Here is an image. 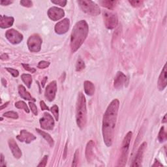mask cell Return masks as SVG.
<instances>
[{
    "mask_svg": "<svg viewBox=\"0 0 167 167\" xmlns=\"http://www.w3.org/2000/svg\"><path fill=\"white\" fill-rule=\"evenodd\" d=\"M119 107V100L114 99L108 105L103 116L102 132L104 142L107 147H110L112 145Z\"/></svg>",
    "mask_w": 167,
    "mask_h": 167,
    "instance_id": "cell-1",
    "label": "cell"
},
{
    "mask_svg": "<svg viewBox=\"0 0 167 167\" xmlns=\"http://www.w3.org/2000/svg\"><path fill=\"white\" fill-rule=\"evenodd\" d=\"M88 31V24L86 21L80 20L76 23L71 35V49L72 52H75L80 49L86 40Z\"/></svg>",
    "mask_w": 167,
    "mask_h": 167,
    "instance_id": "cell-2",
    "label": "cell"
},
{
    "mask_svg": "<svg viewBox=\"0 0 167 167\" xmlns=\"http://www.w3.org/2000/svg\"><path fill=\"white\" fill-rule=\"evenodd\" d=\"M76 121L79 128H84L87 122V109L86 98L82 93L78 94L76 106Z\"/></svg>",
    "mask_w": 167,
    "mask_h": 167,
    "instance_id": "cell-3",
    "label": "cell"
},
{
    "mask_svg": "<svg viewBox=\"0 0 167 167\" xmlns=\"http://www.w3.org/2000/svg\"><path fill=\"white\" fill-rule=\"evenodd\" d=\"M132 132L131 131H129L127 132L126 136L123 139L122 145H121V155L118 161V166H125L126 165L127 158H128L129 146L132 139Z\"/></svg>",
    "mask_w": 167,
    "mask_h": 167,
    "instance_id": "cell-4",
    "label": "cell"
},
{
    "mask_svg": "<svg viewBox=\"0 0 167 167\" xmlns=\"http://www.w3.org/2000/svg\"><path fill=\"white\" fill-rule=\"evenodd\" d=\"M82 10L91 16H97L100 13L99 7L95 2L90 0H80L78 1Z\"/></svg>",
    "mask_w": 167,
    "mask_h": 167,
    "instance_id": "cell-5",
    "label": "cell"
},
{
    "mask_svg": "<svg viewBox=\"0 0 167 167\" xmlns=\"http://www.w3.org/2000/svg\"><path fill=\"white\" fill-rule=\"evenodd\" d=\"M42 39L38 34H33L29 37L28 46L31 52H39L41 49Z\"/></svg>",
    "mask_w": 167,
    "mask_h": 167,
    "instance_id": "cell-6",
    "label": "cell"
},
{
    "mask_svg": "<svg viewBox=\"0 0 167 167\" xmlns=\"http://www.w3.org/2000/svg\"><path fill=\"white\" fill-rule=\"evenodd\" d=\"M103 18L106 28L108 30H112L115 28L118 23V19L117 15L114 13L104 11L103 12Z\"/></svg>",
    "mask_w": 167,
    "mask_h": 167,
    "instance_id": "cell-7",
    "label": "cell"
},
{
    "mask_svg": "<svg viewBox=\"0 0 167 167\" xmlns=\"http://www.w3.org/2000/svg\"><path fill=\"white\" fill-rule=\"evenodd\" d=\"M5 37L8 39V41L13 44H19L23 40L22 34H21L14 29H10V30L7 31L6 33H5Z\"/></svg>",
    "mask_w": 167,
    "mask_h": 167,
    "instance_id": "cell-8",
    "label": "cell"
},
{
    "mask_svg": "<svg viewBox=\"0 0 167 167\" xmlns=\"http://www.w3.org/2000/svg\"><path fill=\"white\" fill-rule=\"evenodd\" d=\"M39 122L42 129L45 130H52L54 127V120L49 113L45 112L42 118L40 119Z\"/></svg>",
    "mask_w": 167,
    "mask_h": 167,
    "instance_id": "cell-9",
    "label": "cell"
},
{
    "mask_svg": "<svg viewBox=\"0 0 167 167\" xmlns=\"http://www.w3.org/2000/svg\"><path fill=\"white\" fill-rule=\"evenodd\" d=\"M57 91L56 81H52L46 87L44 92V96L49 101H53L55 97Z\"/></svg>",
    "mask_w": 167,
    "mask_h": 167,
    "instance_id": "cell-10",
    "label": "cell"
},
{
    "mask_svg": "<svg viewBox=\"0 0 167 167\" xmlns=\"http://www.w3.org/2000/svg\"><path fill=\"white\" fill-rule=\"evenodd\" d=\"M48 16L53 21H58L64 17L65 12L63 9L56 7H52L48 10Z\"/></svg>",
    "mask_w": 167,
    "mask_h": 167,
    "instance_id": "cell-11",
    "label": "cell"
},
{
    "mask_svg": "<svg viewBox=\"0 0 167 167\" xmlns=\"http://www.w3.org/2000/svg\"><path fill=\"white\" fill-rule=\"evenodd\" d=\"M146 147H147V143L146 142H143L141 146L139 147V150L137 151V155L135 156L134 159L131 165L132 167L140 166L142 165L143 156H144V153L146 149Z\"/></svg>",
    "mask_w": 167,
    "mask_h": 167,
    "instance_id": "cell-12",
    "label": "cell"
},
{
    "mask_svg": "<svg viewBox=\"0 0 167 167\" xmlns=\"http://www.w3.org/2000/svg\"><path fill=\"white\" fill-rule=\"evenodd\" d=\"M70 26V21L68 18H65L60 22H58L55 26V33L59 35H63L67 33Z\"/></svg>",
    "mask_w": 167,
    "mask_h": 167,
    "instance_id": "cell-13",
    "label": "cell"
},
{
    "mask_svg": "<svg viewBox=\"0 0 167 167\" xmlns=\"http://www.w3.org/2000/svg\"><path fill=\"white\" fill-rule=\"evenodd\" d=\"M127 83H128V79L127 76L122 72L118 71L116 74L114 82V86L115 88L117 89H121Z\"/></svg>",
    "mask_w": 167,
    "mask_h": 167,
    "instance_id": "cell-14",
    "label": "cell"
},
{
    "mask_svg": "<svg viewBox=\"0 0 167 167\" xmlns=\"http://www.w3.org/2000/svg\"><path fill=\"white\" fill-rule=\"evenodd\" d=\"M17 139L20 142H24L27 144H30V142L36 139V137L26 130H22L20 134L17 137Z\"/></svg>",
    "mask_w": 167,
    "mask_h": 167,
    "instance_id": "cell-15",
    "label": "cell"
},
{
    "mask_svg": "<svg viewBox=\"0 0 167 167\" xmlns=\"http://www.w3.org/2000/svg\"><path fill=\"white\" fill-rule=\"evenodd\" d=\"M166 64L164 65L163 69L159 75V77L158 79V84L157 87L159 90L160 91H163L165 89L167 85V80H166Z\"/></svg>",
    "mask_w": 167,
    "mask_h": 167,
    "instance_id": "cell-16",
    "label": "cell"
},
{
    "mask_svg": "<svg viewBox=\"0 0 167 167\" xmlns=\"http://www.w3.org/2000/svg\"><path fill=\"white\" fill-rule=\"evenodd\" d=\"M9 143V146L10 150H11L12 155L16 159H20L22 157V151L20 150V148L18 147L17 143L16 142L15 140L12 139H10L8 141Z\"/></svg>",
    "mask_w": 167,
    "mask_h": 167,
    "instance_id": "cell-17",
    "label": "cell"
},
{
    "mask_svg": "<svg viewBox=\"0 0 167 167\" xmlns=\"http://www.w3.org/2000/svg\"><path fill=\"white\" fill-rule=\"evenodd\" d=\"M14 23V18L7 16H0V27L3 29L11 27Z\"/></svg>",
    "mask_w": 167,
    "mask_h": 167,
    "instance_id": "cell-18",
    "label": "cell"
},
{
    "mask_svg": "<svg viewBox=\"0 0 167 167\" xmlns=\"http://www.w3.org/2000/svg\"><path fill=\"white\" fill-rule=\"evenodd\" d=\"M94 142L93 140H90L87 142L86 148V157L88 163L91 162L94 159Z\"/></svg>",
    "mask_w": 167,
    "mask_h": 167,
    "instance_id": "cell-19",
    "label": "cell"
},
{
    "mask_svg": "<svg viewBox=\"0 0 167 167\" xmlns=\"http://www.w3.org/2000/svg\"><path fill=\"white\" fill-rule=\"evenodd\" d=\"M18 93H19L20 96L24 99L31 100V101L33 102H35L36 100L33 97H31V95H30V93L26 89L25 87L22 86V85H20V86H18Z\"/></svg>",
    "mask_w": 167,
    "mask_h": 167,
    "instance_id": "cell-20",
    "label": "cell"
},
{
    "mask_svg": "<svg viewBox=\"0 0 167 167\" xmlns=\"http://www.w3.org/2000/svg\"><path fill=\"white\" fill-rule=\"evenodd\" d=\"M84 86L85 93L89 96H92L95 93V86L94 84L90 81H85Z\"/></svg>",
    "mask_w": 167,
    "mask_h": 167,
    "instance_id": "cell-21",
    "label": "cell"
},
{
    "mask_svg": "<svg viewBox=\"0 0 167 167\" xmlns=\"http://www.w3.org/2000/svg\"><path fill=\"white\" fill-rule=\"evenodd\" d=\"M36 131H37L38 133L40 134L41 136L43 137L44 139L46 140L48 142H49V144L50 146V147L54 146V140H53V139L51 137V136H50V135L49 133H47V132H44L43 131H41V130L39 129H36Z\"/></svg>",
    "mask_w": 167,
    "mask_h": 167,
    "instance_id": "cell-22",
    "label": "cell"
},
{
    "mask_svg": "<svg viewBox=\"0 0 167 167\" xmlns=\"http://www.w3.org/2000/svg\"><path fill=\"white\" fill-rule=\"evenodd\" d=\"M118 1H105V0H103V1H100L99 3L102 5L103 7H105L106 8H107L108 9H113L114 8L116 7V4H117Z\"/></svg>",
    "mask_w": 167,
    "mask_h": 167,
    "instance_id": "cell-23",
    "label": "cell"
},
{
    "mask_svg": "<svg viewBox=\"0 0 167 167\" xmlns=\"http://www.w3.org/2000/svg\"><path fill=\"white\" fill-rule=\"evenodd\" d=\"M21 78H22V81L24 82L26 86H27L28 88H30L33 80L31 75H29V74H23V75L21 76Z\"/></svg>",
    "mask_w": 167,
    "mask_h": 167,
    "instance_id": "cell-24",
    "label": "cell"
},
{
    "mask_svg": "<svg viewBox=\"0 0 167 167\" xmlns=\"http://www.w3.org/2000/svg\"><path fill=\"white\" fill-rule=\"evenodd\" d=\"M158 140L161 143L163 142L166 140V132L165 130V127H162L160 129V131L158 134Z\"/></svg>",
    "mask_w": 167,
    "mask_h": 167,
    "instance_id": "cell-25",
    "label": "cell"
},
{
    "mask_svg": "<svg viewBox=\"0 0 167 167\" xmlns=\"http://www.w3.org/2000/svg\"><path fill=\"white\" fill-rule=\"evenodd\" d=\"M15 107L17 108H19V109H24L25 112L27 113L30 112V110H29L27 105H26L24 101H22V100H20V101H18L16 103Z\"/></svg>",
    "mask_w": 167,
    "mask_h": 167,
    "instance_id": "cell-26",
    "label": "cell"
},
{
    "mask_svg": "<svg viewBox=\"0 0 167 167\" xmlns=\"http://www.w3.org/2000/svg\"><path fill=\"white\" fill-rule=\"evenodd\" d=\"M85 67H86V65H85L84 61L81 58H78L76 65V71H78V72H80V71L84 69Z\"/></svg>",
    "mask_w": 167,
    "mask_h": 167,
    "instance_id": "cell-27",
    "label": "cell"
},
{
    "mask_svg": "<svg viewBox=\"0 0 167 167\" xmlns=\"http://www.w3.org/2000/svg\"><path fill=\"white\" fill-rule=\"evenodd\" d=\"M3 116L9 118H12V119H18V113L14 111H9V112H7L3 114Z\"/></svg>",
    "mask_w": 167,
    "mask_h": 167,
    "instance_id": "cell-28",
    "label": "cell"
},
{
    "mask_svg": "<svg viewBox=\"0 0 167 167\" xmlns=\"http://www.w3.org/2000/svg\"><path fill=\"white\" fill-rule=\"evenodd\" d=\"M51 110L52 113L53 114V115L54 116V118L55 119V120L58 121L59 120V108H58L57 105H54L53 107L51 108Z\"/></svg>",
    "mask_w": 167,
    "mask_h": 167,
    "instance_id": "cell-29",
    "label": "cell"
},
{
    "mask_svg": "<svg viewBox=\"0 0 167 167\" xmlns=\"http://www.w3.org/2000/svg\"><path fill=\"white\" fill-rule=\"evenodd\" d=\"M78 160H79V151L78 150H76L75 154H74L72 166H77L78 163Z\"/></svg>",
    "mask_w": 167,
    "mask_h": 167,
    "instance_id": "cell-30",
    "label": "cell"
},
{
    "mask_svg": "<svg viewBox=\"0 0 167 167\" xmlns=\"http://www.w3.org/2000/svg\"><path fill=\"white\" fill-rule=\"evenodd\" d=\"M6 70L9 72L11 75H12L13 77H18V75H19V72L17 69H15L12 68H9V67H6Z\"/></svg>",
    "mask_w": 167,
    "mask_h": 167,
    "instance_id": "cell-31",
    "label": "cell"
},
{
    "mask_svg": "<svg viewBox=\"0 0 167 167\" xmlns=\"http://www.w3.org/2000/svg\"><path fill=\"white\" fill-rule=\"evenodd\" d=\"M51 2L55 5H60L61 7H65L67 3L65 0H53V1H51Z\"/></svg>",
    "mask_w": 167,
    "mask_h": 167,
    "instance_id": "cell-32",
    "label": "cell"
},
{
    "mask_svg": "<svg viewBox=\"0 0 167 167\" xmlns=\"http://www.w3.org/2000/svg\"><path fill=\"white\" fill-rule=\"evenodd\" d=\"M50 65V63L49 62H46V61H41L37 65L38 68L39 69H46Z\"/></svg>",
    "mask_w": 167,
    "mask_h": 167,
    "instance_id": "cell-33",
    "label": "cell"
},
{
    "mask_svg": "<svg viewBox=\"0 0 167 167\" xmlns=\"http://www.w3.org/2000/svg\"><path fill=\"white\" fill-rule=\"evenodd\" d=\"M29 105H30L31 110V111H32V112L34 114V115H35V116L37 115L38 111H37V106L34 104L33 102L29 103Z\"/></svg>",
    "mask_w": 167,
    "mask_h": 167,
    "instance_id": "cell-34",
    "label": "cell"
},
{
    "mask_svg": "<svg viewBox=\"0 0 167 167\" xmlns=\"http://www.w3.org/2000/svg\"><path fill=\"white\" fill-rule=\"evenodd\" d=\"M20 3L22 6L26 7H31L33 5L32 1H30V0H22Z\"/></svg>",
    "mask_w": 167,
    "mask_h": 167,
    "instance_id": "cell-35",
    "label": "cell"
},
{
    "mask_svg": "<svg viewBox=\"0 0 167 167\" xmlns=\"http://www.w3.org/2000/svg\"><path fill=\"white\" fill-rule=\"evenodd\" d=\"M48 158H49V156L48 155H44V157L42 158V159L41 160V163L39 164L38 166H42V167H44L46 166L47 164V161H48Z\"/></svg>",
    "mask_w": 167,
    "mask_h": 167,
    "instance_id": "cell-36",
    "label": "cell"
},
{
    "mask_svg": "<svg viewBox=\"0 0 167 167\" xmlns=\"http://www.w3.org/2000/svg\"><path fill=\"white\" fill-rule=\"evenodd\" d=\"M22 66L24 67V68L25 70L29 71V72H30L31 73H35V71H36L35 69L33 68V67H30V65H29L28 64H24V63H23Z\"/></svg>",
    "mask_w": 167,
    "mask_h": 167,
    "instance_id": "cell-37",
    "label": "cell"
},
{
    "mask_svg": "<svg viewBox=\"0 0 167 167\" xmlns=\"http://www.w3.org/2000/svg\"><path fill=\"white\" fill-rule=\"evenodd\" d=\"M129 3L131 4L132 7H138L142 5L143 3L142 1H129Z\"/></svg>",
    "mask_w": 167,
    "mask_h": 167,
    "instance_id": "cell-38",
    "label": "cell"
},
{
    "mask_svg": "<svg viewBox=\"0 0 167 167\" xmlns=\"http://www.w3.org/2000/svg\"><path fill=\"white\" fill-rule=\"evenodd\" d=\"M40 105H41V108L42 110H50L49 108L47 107V106L46 105V104H45L43 100H41V101L40 102Z\"/></svg>",
    "mask_w": 167,
    "mask_h": 167,
    "instance_id": "cell-39",
    "label": "cell"
},
{
    "mask_svg": "<svg viewBox=\"0 0 167 167\" xmlns=\"http://www.w3.org/2000/svg\"><path fill=\"white\" fill-rule=\"evenodd\" d=\"M12 3V1H9V0H1L0 3L1 5H8L9 4H11Z\"/></svg>",
    "mask_w": 167,
    "mask_h": 167,
    "instance_id": "cell-40",
    "label": "cell"
},
{
    "mask_svg": "<svg viewBox=\"0 0 167 167\" xmlns=\"http://www.w3.org/2000/svg\"><path fill=\"white\" fill-rule=\"evenodd\" d=\"M5 160H4V156L3 155L1 154V163H0V165H1V166H6V165H5Z\"/></svg>",
    "mask_w": 167,
    "mask_h": 167,
    "instance_id": "cell-41",
    "label": "cell"
},
{
    "mask_svg": "<svg viewBox=\"0 0 167 167\" xmlns=\"http://www.w3.org/2000/svg\"><path fill=\"white\" fill-rule=\"evenodd\" d=\"M1 59L2 60H7L9 59V56H8L7 54H3L1 55Z\"/></svg>",
    "mask_w": 167,
    "mask_h": 167,
    "instance_id": "cell-42",
    "label": "cell"
},
{
    "mask_svg": "<svg viewBox=\"0 0 167 167\" xmlns=\"http://www.w3.org/2000/svg\"><path fill=\"white\" fill-rule=\"evenodd\" d=\"M153 166H163L162 165V164H161V163H159V161H157V160H156L155 159V163L153 164V165H152Z\"/></svg>",
    "mask_w": 167,
    "mask_h": 167,
    "instance_id": "cell-43",
    "label": "cell"
},
{
    "mask_svg": "<svg viewBox=\"0 0 167 167\" xmlns=\"http://www.w3.org/2000/svg\"><path fill=\"white\" fill-rule=\"evenodd\" d=\"M64 159H65L66 156H67V144L65 146V151H64Z\"/></svg>",
    "mask_w": 167,
    "mask_h": 167,
    "instance_id": "cell-44",
    "label": "cell"
},
{
    "mask_svg": "<svg viewBox=\"0 0 167 167\" xmlns=\"http://www.w3.org/2000/svg\"><path fill=\"white\" fill-rule=\"evenodd\" d=\"M47 78H48L47 77H44V80L42 81V87L44 86V84H45V82H46Z\"/></svg>",
    "mask_w": 167,
    "mask_h": 167,
    "instance_id": "cell-45",
    "label": "cell"
},
{
    "mask_svg": "<svg viewBox=\"0 0 167 167\" xmlns=\"http://www.w3.org/2000/svg\"><path fill=\"white\" fill-rule=\"evenodd\" d=\"M1 82H2V84H3V85L4 86H7V82H6V80H5V79H3V78H2L1 79Z\"/></svg>",
    "mask_w": 167,
    "mask_h": 167,
    "instance_id": "cell-46",
    "label": "cell"
},
{
    "mask_svg": "<svg viewBox=\"0 0 167 167\" xmlns=\"http://www.w3.org/2000/svg\"><path fill=\"white\" fill-rule=\"evenodd\" d=\"M166 114H165V116H164V118H163V121H162V122H163V123H166Z\"/></svg>",
    "mask_w": 167,
    "mask_h": 167,
    "instance_id": "cell-47",
    "label": "cell"
},
{
    "mask_svg": "<svg viewBox=\"0 0 167 167\" xmlns=\"http://www.w3.org/2000/svg\"><path fill=\"white\" fill-rule=\"evenodd\" d=\"M8 104H9V102H7V103H5V105H4V106H1V110H2V109H3V108H5V107H7V105H8Z\"/></svg>",
    "mask_w": 167,
    "mask_h": 167,
    "instance_id": "cell-48",
    "label": "cell"
}]
</instances>
